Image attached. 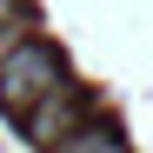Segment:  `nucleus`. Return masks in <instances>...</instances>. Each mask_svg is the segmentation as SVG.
<instances>
[{
	"mask_svg": "<svg viewBox=\"0 0 153 153\" xmlns=\"http://www.w3.org/2000/svg\"><path fill=\"white\" fill-rule=\"evenodd\" d=\"M60 80H67V73H60V60H53V47H40L33 33L0 53V107H7V113H27L33 100H40L47 87H60Z\"/></svg>",
	"mask_w": 153,
	"mask_h": 153,
	"instance_id": "nucleus-1",
	"label": "nucleus"
},
{
	"mask_svg": "<svg viewBox=\"0 0 153 153\" xmlns=\"http://www.w3.org/2000/svg\"><path fill=\"white\" fill-rule=\"evenodd\" d=\"M73 120H80V93H73V80H60V87H47L33 107H27V140L33 146H53Z\"/></svg>",
	"mask_w": 153,
	"mask_h": 153,
	"instance_id": "nucleus-2",
	"label": "nucleus"
},
{
	"mask_svg": "<svg viewBox=\"0 0 153 153\" xmlns=\"http://www.w3.org/2000/svg\"><path fill=\"white\" fill-rule=\"evenodd\" d=\"M53 153H126V146L107 133V126H87V120H73L67 133L53 140Z\"/></svg>",
	"mask_w": 153,
	"mask_h": 153,
	"instance_id": "nucleus-3",
	"label": "nucleus"
}]
</instances>
